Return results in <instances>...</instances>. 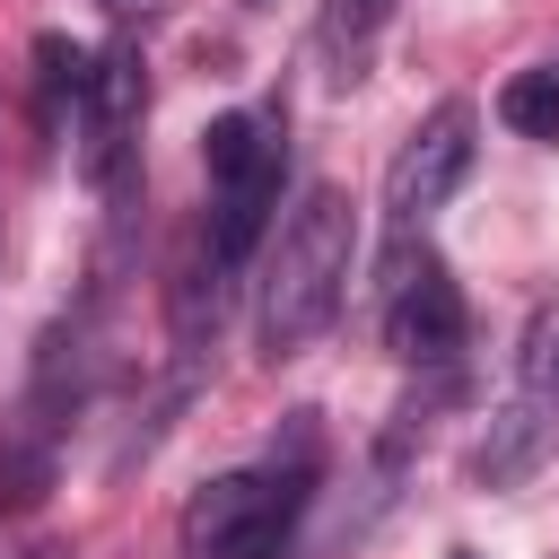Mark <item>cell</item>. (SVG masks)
I'll use <instances>...</instances> for the list:
<instances>
[{
  "instance_id": "7",
  "label": "cell",
  "mask_w": 559,
  "mask_h": 559,
  "mask_svg": "<svg viewBox=\"0 0 559 559\" xmlns=\"http://www.w3.org/2000/svg\"><path fill=\"white\" fill-rule=\"evenodd\" d=\"M87 79H96V52H87V44H70V35H35V96H44L52 122H61L70 105H87Z\"/></svg>"
},
{
  "instance_id": "11",
  "label": "cell",
  "mask_w": 559,
  "mask_h": 559,
  "mask_svg": "<svg viewBox=\"0 0 559 559\" xmlns=\"http://www.w3.org/2000/svg\"><path fill=\"white\" fill-rule=\"evenodd\" d=\"M96 9H105L114 26H148V17H166L175 0H96Z\"/></svg>"
},
{
  "instance_id": "8",
  "label": "cell",
  "mask_w": 559,
  "mask_h": 559,
  "mask_svg": "<svg viewBox=\"0 0 559 559\" xmlns=\"http://www.w3.org/2000/svg\"><path fill=\"white\" fill-rule=\"evenodd\" d=\"M271 140H288L280 131V114H218L210 131H201V166H210V183H227V175H245Z\"/></svg>"
},
{
  "instance_id": "14",
  "label": "cell",
  "mask_w": 559,
  "mask_h": 559,
  "mask_svg": "<svg viewBox=\"0 0 559 559\" xmlns=\"http://www.w3.org/2000/svg\"><path fill=\"white\" fill-rule=\"evenodd\" d=\"M35 559H52V550H35Z\"/></svg>"
},
{
  "instance_id": "6",
  "label": "cell",
  "mask_w": 559,
  "mask_h": 559,
  "mask_svg": "<svg viewBox=\"0 0 559 559\" xmlns=\"http://www.w3.org/2000/svg\"><path fill=\"white\" fill-rule=\"evenodd\" d=\"M384 17H393V0H323V61H332L341 87L358 79V61H367V44L384 35Z\"/></svg>"
},
{
  "instance_id": "5",
  "label": "cell",
  "mask_w": 559,
  "mask_h": 559,
  "mask_svg": "<svg viewBox=\"0 0 559 559\" xmlns=\"http://www.w3.org/2000/svg\"><path fill=\"white\" fill-rule=\"evenodd\" d=\"M542 445H550V419H542V393L524 384V393L489 419V437H480V454H472V480H480V489H515V480L542 463Z\"/></svg>"
},
{
  "instance_id": "2",
  "label": "cell",
  "mask_w": 559,
  "mask_h": 559,
  "mask_svg": "<svg viewBox=\"0 0 559 559\" xmlns=\"http://www.w3.org/2000/svg\"><path fill=\"white\" fill-rule=\"evenodd\" d=\"M480 131V114L463 105V96H445L402 148H393V166H384V218H393V236H411V227H428L454 192H463V175H472V140Z\"/></svg>"
},
{
  "instance_id": "12",
  "label": "cell",
  "mask_w": 559,
  "mask_h": 559,
  "mask_svg": "<svg viewBox=\"0 0 559 559\" xmlns=\"http://www.w3.org/2000/svg\"><path fill=\"white\" fill-rule=\"evenodd\" d=\"M245 9H271V0H245Z\"/></svg>"
},
{
  "instance_id": "4",
  "label": "cell",
  "mask_w": 559,
  "mask_h": 559,
  "mask_svg": "<svg viewBox=\"0 0 559 559\" xmlns=\"http://www.w3.org/2000/svg\"><path fill=\"white\" fill-rule=\"evenodd\" d=\"M280 183H288V140H271V148H262V157H253L245 175H227V183L210 192V236H201V245H210V253H218L227 271H236V262H245V253H253V245L271 236Z\"/></svg>"
},
{
  "instance_id": "13",
  "label": "cell",
  "mask_w": 559,
  "mask_h": 559,
  "mask_svg": "<svg viewBox=\"0 0 559 559\" xmlns=\"http://www.w3.org/2000/svg\"><path fill=\"white\" fill-rule=\"evenodd\" d=\"M454 559H472V550H454Z\"/></svg>"
},
{
  "instance_id": "10",
  "label": "cell",
  "mask_w": 559,
  "mask_h": 559,
  "mask_svg": "<svg viewBox=\"0 0 559 559\" xmlns=\"http://www.w3.org/2000/svg\"><path fill=\"white\" fill-rule=\"evenodd\" d=\"M44 489H52V437H35V428H26V437H17L9 454H0V515L35 507Z\"/></svg>"
},
{
  "instance_id": "3",
  "label": "cell",
  "mask_w": 559,
  "mask_h": 559,
  "mask_svg": "<svg viewBox=\"0 0 559 559\" xmlns=\"http://www.w3.org/2000/svg\"><path fill=\"white\" fill-rule=\"evenodd\" d=\"M463 341H472V306H463L454 271H445V262H428V253H419V271H411V236H393L384 349H393V358H411V367H454V358H463Z\"/></svg>"
},
{
  "instance_id": "1",
  "label": "cell",
  "mask_w": 559,
  "mask_h": 559,
  "mask_svg": "<svg viewBox=\"0 0 559 559\" xmlns=\"http://www.w3.org/2000/svg\"><path fill=\"white\" fill-rule=\"evenodd\" d=\"M349 288V201L332 183H306L297 210L271 236V280H262V358H297L332 332Z\"/></svg>"
},
{
  "instance_id": "9",
  "label": "cell",
  "mask_w": 559,
  "mask_h": 559,
  "mask_svg": "<svg viewBox=\"0 0 559 559\" xmlns=\"http://www.w3.org/2000/svg\"><path fill=\"white\" fill-rule=\"evenodd\" d=\"M498 122L559 148V70H515V79L498 87Z\"/></svg>"
}]
</instances>
